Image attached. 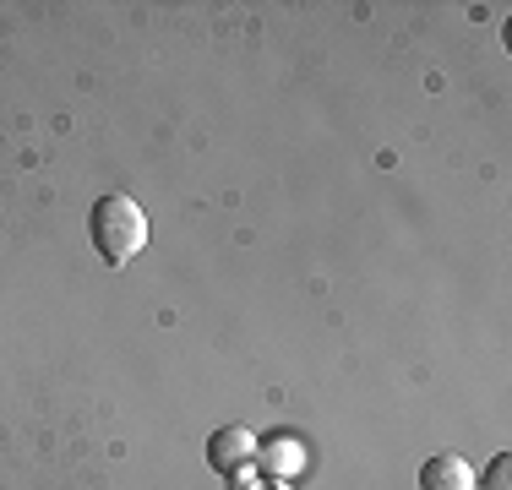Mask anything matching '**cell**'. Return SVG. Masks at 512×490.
<instances>
[{
    "label": "cell",
    "mask_w": 512,
    "mask_h": 490,
    "mask_svg": "<svg viewBox=\"0 0 512 490\" xmlns=\"http://www.w3.org/2000/svg\"><path fill=\"white\" fill-rule=\"evenodd\" d=\"M88 235L109 267H126L148 245V218H142V207L131 196H99L88 213Z\"/></svg>",
    "instance_id": "cell-1"
},
{
    "label": "cell",
    "mask_w": 512,
    "mask_h": 490,
    "mask_svg": "<svg viewBox=\"0 0 512 490\" xmlns=\"http://www.w3.org/2000/svg\"><path fill=\"white\" fill-rule=\"evenodd\" d=\"M246 490H289V480H262V485H246Z\"/></svg>",
    "instance_id": "cell-6"
},
{
    "label": "cell",
    "mask_w": 512,
    "mask_h": 490,
    "mask_svg": "<svg viewBox=\"0 0 512 490\" xmlns=\"http://www.w3.org/2000/svg\"><path fill=\"white\" fill-rule=\"evenodd\" d=\"M507 474H512V452H496L491 469H485V490H512Z\"/></svg>",
    "instance_id": "cell-5"
},
{
    "label": "cell",
    "mask_w": 512,
    "mask_h": 490,
    "mask_svg": "<svg viewBox=\"0 0 512 490\" xmlns=\"http://www.w3.org/2000/svg\"><path fill=\"white\" fill-rule=\"evenodd\" d=\"M420 490H474V469L458 458V452H436L420 469Z\"/></svg>",
    "instance_id": "cell-3"
},
{
    "label": "cell",
    "mask_w": 512,
    "mask_h": 490,
    "mask_svg": "<svg viewBox=\"0 0 512 490\" xmlns=\"http://www.w3.org/2000/svg\"><path fill=\"white\" fill-rule=\"evenodd\" d=\"M256 463H262L273 480H284V474H295L300 463H306V447L289 441V436H278V441H267V447H256Z\"/></svg>",
    "instance_id": "cell-4"
},
{
    "label": "cell",
    "mask_w": 512,
    "mask_h": 490,
    "mask_svg": "<svg viewBox=\"0 0 512 490\" xmlns=\"http://www.w3.org/2000/svg\"><path fill=\"white\" fill-rule=\"evenodd\" d=\"M256 441L246 425H224V431H213V441H207V463H213L218 474H240L246 463H256Z\"/></svg>",
    "instance_id": "cell-2"
}]
</instances>
